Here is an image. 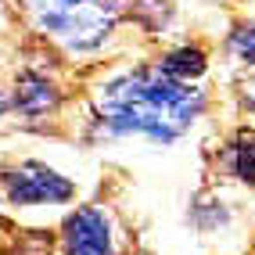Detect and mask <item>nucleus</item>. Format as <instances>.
Listing matches in <instances>:
<instances>
[{
	"label": "nucleus",
	"mask_w": 255,
	"mask_h": 255,
	"mask_svg": "<svg viewBox=\"0 0 255 255\" xmlns=\"http://www.w3.org/2000/svg\"><path fill=\"white\" fill-rule=\"evenodd\" d=\"M230 169L245 183H255V137H241L230 151Z\"/></svg>",
	"instance_id": "obj_7"
},
{
	"label": "nucleus",
	"mask_w": 255,
	"mask_h": 255,
	"mask_svg": "<svg viewBox=\"0 0 255 255\" xmlns=\"http://www.w3.org/2000/svg\"><path fill=\"white\" fill-rule=\"evenodd\" d=\"M97 108L112 133H140L169 144L205 112V94L162 69H137L105 83L97 90Z\"/></svg>",
	"instance_id": "obj_1"
},
{
	"label": "nucleus",
	"mask_w": 255,
	"mask_h": 255,
	"mask_svg": "<svg viewBox=\"0 0 255 255\" xmlns=\"http://www.w3.org/2000/svg\"><path fill=\"white\" fill-rule=\"evenodd\" d=\"M54 105H58V90L50 87L43 76L25 72V76L18 79V90H14V108H18L22 115H32V119H36V115H47Z\"/></svg>",
	"instance_id": "obj_5"
},
{
	"label": "nucleus",
	"mask_w": 255,
	"mask_h": 255,
	"mask_svg": "<svg viewBox=\"0 0 255 255\" xmlns=\"http://www.w3.org/2000/svg\"><path fill=\"white\" fill-rule=\"evenodd\" d=\"M230 50L241 61L255 65V25H245V29H237L234 36H230Z\"/></svg>",
	"instance_id": "obj_8"
},
{
	"label": "nucleus",
	"mask_w": 255,
	"mask_h": 255,
	"mask_svg": "<svg viewBox=\"0 0 255 255\" xmlns=\"http://www.w3.org/2000/svg\"><path fill=\"white\" fill-rule=\"evenodd\" d=\"M43 32L72 50H94L108 40L115 14L108 0H25Z\"/></svg>",
	"instance_id": "obj_2"
},
{
	"label": "nucleus",
	"mask_w": 255,
	"mask_h": 255,
	"mask_svg": "<svg viewBox=\"0 0 255 255\" xmlns=\"http://www.w3.org/2000/svg\"><path fill=\"white\" fill-rule=\"evenodd\" d=\"M65 252L69 255H115L112 223L105 209L83 205L65 219Z\"/></svg>",
	"instance_id": "obj_4"
},
{
	"label": "nucleus",
	"mask_w": 255,
	"mask_h": 255,
	"mask_svg": "<svg viewBox=\"0 0 255 255\" xmlns=\"http://www.w3.org/2000/svg\"><path fill=\"white\" fill-rule=\"evenodd\" d=\"M245 101L255 108V83H248V87H245Z\"/></svg>",
	"instance_id": "obj_9"
},
{
	"label": "nucleus",
	"mask_w": 255,
	"mask_h": 255,
	"mask_svg": "<svg viewBox=\"0 0 255 255\" xmlns=\"http://www.w3.org/2000/svg\"><path fill=\"white\" fill-rule=\"evenodd\" d=\"M158 69L165 76H173V79H194V76L205 72V54H201L198 47H180V50H173V54L162 58Z\"/></svg>",
	"instance_id": "obj_6"
},
{
	"label": "nucleus",
	"mask_w": 255,
	"mask_h": 255,
	"mask_svg": "<svg viewBox=\"0 0 255 255\" xmlns=\"http://www.w3.org/2000/svg\"><path fill=\"white\" fill-rule=\"evenodd\" d=\"M7 105H11V97H7L4 90H0V115H4V112H7Z\"/></svg>",
	"instance_id": "obj_10"
},
{
	"label": "nucleus",
	"mask_w": 255,
	"mask_h": 255,
	"mask_svg": "<svg viewBox=\"0 0 255 255\" xmlns=\"http://www.w3.org/2000/svg\"><path fill=\"white\" fill-rule=\"evenodd\" d=\"M4 191L11 205H58V201H69L76 194V187L65 176H58L54 169L40 162H25L4 176Z\"/></svg>",
	"instance_id": "obj_3"
}]
</instances>
